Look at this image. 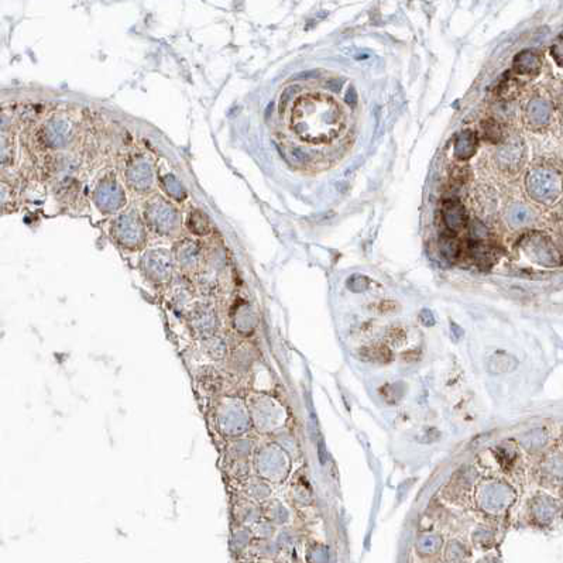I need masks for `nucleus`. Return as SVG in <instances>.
I'll return each instance as SVG.
<instances>
[{"instance_id":"nucleus-1","label":"nucleus","mask_w":563,"mask_h":563,"mask_svg":"<svg viewBox=\"0 0 563 563\" xmlns=\"http://www.w3.org/2000/svg\"><path fill=\"white\" fill-rule=\"evenodd\" d=\"M530 192L540 199H547L555 194V181L547 172H535L530 177Z\"/></svg>"},{"instance_id":"nucleus-11","label":"nucleus","mask_w":563,"mask_h":563,"mask_svg":"<svg viewBox=\"0 0 563 563\" xmlns=\"http://www.w3.org/2000/svg\"><path fill=\"white\" fill-rule=\"evenodd\" d=\"M513 216H514L517 220H520V223H521V222H524V220L528 218V213L524 212V211H517V212L513 213Z\"/></svg>"},{"instance_id":"nucleus-8","label":"nucleus","mask_w":563,"mask_h":563,"mask_svg":"<svg viewBox=\"0 0 563 563\" xmlns=\"http://www.w3.org/2000/svg\"><path fill=\"white\" fill-rule=\"evenodd\" d=\"M552 55L557 58L558 64L562 65V37L558 38V42L552 47Z\"/></svg>"},{"instance_id":"nucleus-2","label":"nucleus","mask_w":563,"mask_h":563,"mask_svg":"<svg viewBox=\"0 0 563 563\" xmlns=\"http://www.w3.org/2000/svg\"><path fill=\"white\" fill-rule=\"evenodd\" d=\"M444 220L451 230H458L465 226L466 215L463 206L458 201H446L444 205Z\"/></svg>"},{"instance_id":"nucleus-3","label":"nucleus","mask_w":563,"mask_h":563,"mask_svg":"<svg viewBox=\"0 0 563 563\" xmlns=\"http://www.w3.org/2000/svg\"><path fill=\"white\" fill-rule=\"evenodd\" d=\"M478 148V138L472 131H463L456 137L455 143V154L458 158L468 160L470 158Z\"/></svg>"},{"instance_id":"nucleus-10","label":"nucleus","mask_w":563,"mask_h":563,"mask_svg":"<svg viewBox=\"0 0 563 563\" xmlns=\"http://www.w3.org/2000/svg\"><path fill=\"white\" fill-rule=\"evenodd\" d=\"M328 88L329 89H332V90H335V92H339L340 90V86H342V81H339V79H331V81H328Z\"/></svg>"},{"instance_id":"nucleus-6","label":"nucleus","mask_w":563,"mask_h":563,"mask_svg":"<svg viewBox=\"0 0 563 563\" xmlns=\"http://www.w3.org/2000/svg\"><path fill=\"white\" fill-rule=\"evenodd\" d=\"M441 249L445 256L456 257L459 253V243H458L455 235H452V233L444 235L442 240H441Z\"/></svg>"},{"instance_id":"nucleus-9","label":"nucleus","mask_w":563,"mask_h":563,"mask_svg":"<svg viewBox=\"0 0 563 563\" xmlns=\"http://www.w3.org/2000/svg\"><path fill=\"white\" fill-rule=\"evenodd\" d=\"M346 102L352 103V105H355L357 102V93H356L355 88H349L348 93H346Z\"/></svg>"},{"instance_id":"nucleus-4","label":"nucleus","mask_w":563,"mask_h":563,"mask_svg":"<svg viewBox=\"0 0 563 563\" xmlns=\"http://www.w3.org/2000/svg\"><path fill=\"white\" fill-rule=\"evenodd\" d=\"M514 65L520 73H533L540 69L541 62H540V58L537 57V54H534L531 51H526V52H521L517 55Z\"/></svg>"},{"instance_id":"nucleus-5","label":"nucleus","mask_w":563,"mask_h":563,"mask_svg":"<svg viewBox=\"0 0 563 563\" xmlns=\"http://www.w3.org/2000/svg\"><path fill=\"white\" fill-rule=\"evenodd\" d=\"M550 114H551V112H550L548 103H545V102L538 100V102H534L533 106H530V116L534 123H538V124L545 123L550 119Z\"/></svg>"},{"instance_id":"nucleus-7","label":"nucleus","mask_w":563,"mask_h":563,"mask_svg":"<svg viewBox=\"0 0 563 563\" xmlns=\"http://www.w3.org/2000/svg\"><path fill=\"white\" fill-rule=\"evenodd\" d=\"M500 134H502V131H500V127H499V124L496 122L489 120L487 123H485V137L487 140L497 141L500 138Z\"/></svg>"}]
</instances>
